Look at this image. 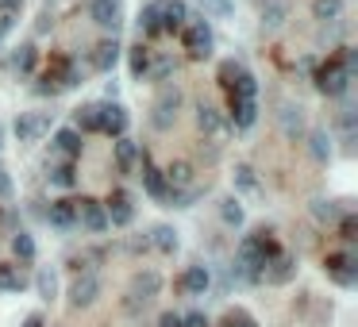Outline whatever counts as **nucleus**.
<instances>
[{
  "label": "nucleus",
  "instance_id": "1",
  "mask_svg": "<svg viewBox=\"0 0 358 327\" xmlns=\"http://www.w3.org/2000/svg\"><path fill=\"white\" fill-rule=\"evenodd\" d=\"M181 42H185V54L189 58H212V47H216V39H212V27L209 19H185L181 27Z\"/></svg>",
  "mask_w": 358,
  "mask_h": 327
},
{
  "label": "nucleus",
  "instance_id": "2",
  "mask_svg": "<svg viewBox=\"0 0 358 327\" xmlns=\"http://www.w3.org/2000/svg\"><path fill=\"white\" fill-rule=\"evenodd\" d=\"M181 89L177 85H166V89L158 92V101H154V116H150V124L158 127V131H170V127L177 124V112H181Z\"/></svg>",
  "mask_w": 358,
  "mask_h": 327
},
{
  "label": "nucleus",
  "instance_id": "3",
  "mask_svg": "<svg viewBox=\"0 0 358 327\" xmlns=\"http://www.w3.org/2000/svg\"><path fill=\"white\" fill-rule=\"evenodd\" d=\"M316 89L324 92V97H343V92L350 89V74H347V66H343L339 58H335L332 66H324V69H320V77H316Z\"/></svg>",
  "mask_w": 358,
  "mask_h": 327
},
{
  "label": "nucleus",
  "instance_id": "4",
  "mask_svg": "<svg viewBox=\"0 0 358 327\" xmlns=\"http://www.w3.org/2000/svg\"><path fill=\"white\" fill-rule=\"evenodd\" d=\"M100 296V277L97 274H77L70 285V308H89Z\"/></svg>",
  "mask_w": 358,
  "mask_h": 327
},
{
  "label": "nucleus",
  "instance_id": "5",
  "mask_svg": "<svg viewBox=\"0 0 358 327\" xmlns=\"http://www.w3.org/2000/svg\"><path fill=\"white\" fill-rule=\"evenodd\" d=\"M50 116H54V112H50ZM50 116H47V112H19L16 139H19V143H39V135L50 127Z\"/></svg>",
  "mask_w": 358,
  "mask_h": 327
},
{
  "label": "nucleus",
  "instance_id": "6",
  "mask_svg": "<svg viewBox=\"0 0 358 327\" xmlns=\"http://www.w3.org/2000/svg\"><path fill=\"white\" fill-rule=\"evenodd\" d=\"M74 208H77V227H85V231H92V235L108 231L104 204H97V201H74Z\"/></svg>",
  "mask_w": 358,
  "mask_h": 327
},
{
  "label": "nucleus",
  "instance_id": "7",
  "mask_svg": "<svg viewBox=\"0 0 358 327\" xmlns=\"http://www.w3.org/2000/svg\"><path fill=\"white\" fill-rule=\"evenodd\" d=\"M158 293H162V274H154V269H139V274L131 277V293H127V296L150 304Z\"/></svg>",
  "mask_w": 358,
  "mask_h": 327
},
{
  "label": "nucleus",
  "instance_id": "8",
  "mask_svg": "<svg viewBox=\"0 0 358 327\" xmlns=\"http://www.w3.org/2000/svg\"><path fill=\"white\" fill-rule=\"evenodd\" d=\"M104 216H108V227H127L135 219V208H131V193H124V189H116V193L108 196V208H104Z\"/></svg>",
  "mask_w": 358,
  "mask_h": 327
},
{
  "label": "nucleus",
  "instance_id": "9",
  "mask_svg": "<svg viewBox=\"0 0 358 327\" xmlns=\"http://www.w3.org/2000/svg\"><path fill=\"white\" fill-rule=\"evenodd\" d=\"M324 266H327V274H332L339 285H347V289L358 281V269H355L358 262H355V254H327Z\"/></svg>",
  "mask_w": 358,
  "mask_h": 327
},
{
  "label": "nucleus",
  "instance_id": "10",
  "mask_svg": "<svg viewBox=\"0 0 358 327\" xmlns=\"http://www.w3.org/2000/svg\"><path fill=\"white\" fill-rule=\"evenodd\" d=\"M185 19H189V8L181 0H158V27L162 31H181Z\"/></svg>",
  "mask_w": 358,
  "mask_h": 327
},
{
  "label": "nucleus",
  "instance_id": "11",
  "mask_svg": "<svg viewBox=\"0 0 358 327\" xmlns=\"http://www.w3.org/2000/svg\"><path fill=\"white\" fill-rule=\"evenodd\" d=\"M89 16H92L97 27L116 31L120 27V0H89Z\"/></svg>",
  "mask_w": 358,
  "mask_h": 327
},
{
  "label": "nucleus",
  "instance_id": "12",
  "mask_svg": "<svg viewBox=\"0 0 358 327\" xmlns=\"http://www.w3.org/2000/svg\"><path fill=\"white\" fill-rule=\"evenodd\" d=\"M293 16V4L289 0H262V27L266 31H282Z\"/></svg>",
  "mask_w": 358,
  "mask_h": 327
},
{
  "label": "nucleus",
  "instance_id": "13",
  "mask_svg": "<svg viewBox=\"0 0 358 327\" xmlns=\"http://www.w3.org/2000/svg\"><path fill=\"white\" fill-rule=\"evenodd\" d=\"M100 112V131L112 135V139H120V135L127 131V112L120 108V104H97Z\"/></svg>",
  "mask_w": 358,
  "mask_h": 327
},
{
  "label": "nucleus",
  "instance_id": "14",
  "mask_svg": "<svg viewBox=\"0 0 358 327\" xmlns=\"http://www.w3.org/2000/svg\"><path fill=\"white\" fill-rule=\"evenodd\" d=\"M277 119H282V131L289 135V139H304V135H309V124H304V108H300V104H282Z\"/></svg>",
  "mask_w": 358,
  "mask_h": 327
},
{
  "label": "nucleus",
  "instance_id": "15",
  "mask_svg": "<svg viewBox=\"0 0 358 327\" xmlns=\"http://www.w3.org/2000/svg\"><path fill=\"white\" fill-rule=\"evenodd\" d=\"M209 285H212L209 266H189L181 274V293H189V296H204V293H209Z\"/></svg>",
  "mask_w": 358,
  "mask_h": 327
},
{
  "label": "nucleus",
  "instance_id": "16",
  "mask_svg": "<svg viewBox=\"0 0 358 327\" xmlns=\"http://www.w3.org/2000/svg\"><path fill=\"white\" fill-rule=\"evenodd\" d=\"M143 189H147L154 201H166V196H170L166 177H162V169H158V166H150V158H143Z\"/></svg>",
  "mask_w": 358,
  "mask_h": 327
},
{
  "label": "nucleus",
  "instance_id": "17",
  "mask_svg": "<svg viewBox=\"0 0 358 327\" xmlns=\"http://www.w3.org/2000/svg\"><path fill=\"white\" fill-rule=\"evenodd\" d=\"M197 127L200 131H204V139H212V143H216V139H224V119H220V112L216 108H209V104H200L197 108Z\"/></svg>",
  "mask_w": 358,
  "mask_h": 327
},
{
  "label": "nucleus",
  "instance_id": "18",
  "mask_svg": "<svg viewBox=\"0 0 358 327\" xmlns=\"http://www.w3.org/2000/svg\"><path fill=\"white\" fill-rule=\"evenodd\" d=\"M293 274H297V262H293L289 254H277V258L262 269V281H270V285H285Z\"/></svg>",
  "mask_w": 358,
  "mask_h": 327
},
{
  "label": "nucleus",
  "instance_id": "19",
  "mask_svg": "<svg viewBox=\"0 0 358 327\" xmlns=\"http://www.w3.org/2000/svg\"><path fill=\"white\" fill-rule=\"evenodd\" d=\"M47 219H50V227H62V231L77 227V208H74V201H54V204H50V212H47Z\"/></svg>",
  "mask_w": 358,
  "mask_h": 327
},
{
  "label": "nucleus",
  "instance_id": "20",
  "mask_svg": "<svg viewBox=\"0 0 358 327\" xmlns=\"http://www.w3.org/2000/svg\"><path fill=\"white\" fill-rule=\"evenodd\" d=\"M54 151H58L62 158H77V154H81V131L62 127V131L54 135Z\"/></svg>",
  "mask_w": 358,
  "mask_h": 327
},
{
  "label": "nucleus",
  "instance_id": "21",
  "mask_svg": "<svg viewBox=\"0 0 358 327\" xmlns=\"http://www.w3.org/2000/svg\"><path fill=\"white\" fill-rule=\"evenodd\" d=\"M135 162H139V146H135L127 135H120V139H116V169H120V174H131Z\"/></svg>",
  "mask_w": 358,
  "mask_h": 327
},
{
  "label": "nucleus",
  "instance_id": "22",
  "mask_svg": "<svg viewBox=\"0 0 358 327\" xmlns=\"http://www.w3.org/2000/svg\"><path fill=\"white\" fill-rule=\"evenodd\" d=\"M116 62H120V42H116V39H104V42L97 47V54H92V66H97L100 74H108Z\"/></svg>",
  "mask_w": 358,
  "mask_h": 327
},
{
  "label": "nucleus",
  "instance_id": "23",
  "mask_svg": "<svg viewBox=\"0 0 358 327\" xmlns=\"http://www.w3.org/2000/svg\"><path fill=\"white\" fill-rule=\"evenodd\" d=\"M231 119H235L239 131L254 127V119H259V101H231Z\"/></svg>",
  "mask_w": 358,
  "mask_h": 327
},
{
  "label": "nucleus",
  "instance_id": "24",
  "mask_svg": "<svg viewBox=\"0 0 358 327\" xmlns=\"http://www.w3.org/2000/svg\"><path fill=\"white\" fill-rule=\"evenodd\" d=\"M150 246L162 251V254H174L177 251V231H174V227H166V224H158L154 231H150Z\"/></svg>",
  "mask_w": 358,
  "mask_h": 327
},
{
  "label": "nucleus",
  "instance_id": "25",
  "mask_svg": "<svg viewBox=\"0 0 358 327\" xmlns=\"http://www.w3.org/2000/svg\"><path fill=\"white\" fill-rule=\"evenodd\" d=\"M312 16H316L320 24H339L343 0H312Z\"/></svg>",
  "mask_w": 358,
  "mask_h": 327
},
{
  "label": "nucleus",
  "instance_id": "26",
  "mask_svg": "<svg viewBox=\"0 0 358 327\" xmlns=\"http://www.w3.org/2000/svg\"><path fill=\"white\" fill-rule=\"evenodd\" d=\"M162 177H166L170 189H189V181H193V166H189V162H174L170 169H162Z\"/></svg>",
  "mask_w": 358,
  "mask_h": 327
},
{
  "label": "nucleus",
  "instance_id": "27",
  "mask_svg": "<svg viewBox=\"0 0 358 327\" xmlns=\"http://www.w3.org/2000/svg\"><path fill=\"white\" fill-rule=\"evenodd\" d=\"M35 289H39L42 301H54V296H58V274L42 266V269H39V277H35Z\"/></svg>",
  "mask_w": 358,
  "mask_h": 327
},
{
  "label": "nucleus",
  "instance_id": "28",
  "mask_svg": "<svg viewBox=\"0 0 358 327\" xmlns=\"http://www.w3.org/2000/svg\"><path fill=\"white\" fill-rule=\"evenodd\" d=\"M0 289H4V293H19V289H24V274H19V266L0 262Z\"/></svg>",
  "mask_w": 358,
  "mask_h": 327
},
{
  "label": "nucleus",
  "instance_id": "29",
  "mask_svg": "<svg viewBox=\"0 0 358 327\" xmlns=\"http://www.w3.org/2000/svg\"><path fill=\"white\" fill-rule=\"evenodd\" d=\"M50 185H58V189H74L77 185V174H74V162H62V166H50Z\"/></svg>",
  "mask_w": 358,
  "mask_h": 327
},
{
  "label": "nucleus",
  "instance_id": "30",
  "mask_svg": "<svg viewBox=\"0 0 358 327\" xmlns=\"http://www.w3.org/2000/svg\"><path fill=\"white\" fill-rule=\"evenodd\" d=\"M74 131H100V112H97V104H85V108H77V116H74Z\"/></svg>",
  "mask_w": 358,
  "mask_h": 327
},
{
  "label": "nucleus",
  "instance_id": "31",
  "mask_svg": "<svg viewBox=\"0 0 358 327\" xmlns=\"http://www.w3.org/2000/svg\"><path fill=\"white\" fill-rule=\"evenodd\" d=\"M309 146H312V158H316V162L332 158V139H327V131H312L309 135Z\"/></svg>",
  "mask_w": 358,
  "mask_h": 327
},
{
  "label": "nucleus",
  "instance_id": "32",
  "mask_svg": "<svg viewBox=\"0 0 358 327\" xmlns=\"http://www.w3.org/2000/svg\"><path fill=\"white\" fill-rule=\"evenodd\" d=\"M220 216H224L227 227H243V204L235 196H227V201H220Z\"/></svg>",
  "mask_w": 358,
  "mask_h": 327
},
{
  "label": "nucleus",
  "instance_id": "33",
  "mask_svg": "<svg viewBox=\"0 0 358 327\" xmlns=\"http://www.w3.org/2000/svg\"><path fill=\"white\" fill-rule=\"evenodd\" d=\"M12 251H16L19 262H35V239L27 231H19V235H12Z\"/></svg>",
  "mask_w": 358,
  "mask_h": 327
},
{
  "label": "nucleus",
  "instance_id": "34",
  "mask_svg": "<svg viewBox=\"0 0 358 327\" xmlns=\"http://www.w3.org/2000/svg\"><path fill=\"white\" fill-rule=\"evenodd\" d=\"M235 189L239 193H259V177L250 166H235Z\"/></svg>",
  "mask_w": 358,
  "mask_h": 327
},
{
  "label": "nucleus",
  "instance_id": "35",
  "mask_svg": "<svg viewBox=\"0 0 358 327\" xmlns=\"http://www.w3.org/2000/svg\"><path fill=\"white\" fill-rule=\"evenodd\" d=\"M139 27H143V35H158L162 31V27H158V0L139 12Z\"/></svg>",
  "mask_w": 358,
  "mask_h": 327
},
{
  "label": "nucleus",
  "instance_id": "36",
  "mask_svg": "<svg viewBox=\"0 0 358 327\" xmlns=\"http://www.w3.org/2000/svg\"><path fill=\"white\" fill-rule=\"evenodd\" d=\"M131 74H135V77H147V74H150V51L143 47V42L131 51Z\"/></svg>",
  "mask_w": 358,
  "mask_h": 327
},
{
  "label": "nucleus",
  "instance_id": "37",
  "mask_svg": "<svg viewBox=\"0 0 358 327\" xmlns=\"http://www.w3.org/2000/svg\"><path fill=\"white\" fill-rule=\"evenodd\" d=\"M312 216H316L320 224H335V219H339V208H335L332 201H316L312 204Z\"/></svg>",
  "mask_w": 358,
  "mask_h": 327
},
{
  "label": "nucleus",
  "instance_id": "38",
  "mask_svg": "<svg viewBox=\"0 0 358 327\" xmlns=\"http://www.w3.org/2000/svg\"><path fill=\"white\" fill-rule=\"evenodd\" d=\"M16 69H19V74H31V69H35V47H19Z\"/></svg>",
  "mask_w": 358,
  "mask_h": 327
},
{
  "label": "nucleus",
  "instance_id": "39",
  "mask_svg": "<svg viewBox=\"0 0 358 327\" xmlns=\"http://www.w3.org/2000/svg\"><path fill=\"white\" fill-rule=\"evenodd\" d=\"M224 327H254V319H250L247 312L235 308V312H227V316H224Z\"/></svg>",
  "mask_w": 358,
  "mask_h": 327
},
{
  "label": "nucleus",
  "instance_id": "40",
  "mask_svg": "<svg viewBox=\"0 0 358 327\" xmlns=\"http://www.w3.org/2000/svg\"><path fill=\"white\" fill-rule=\"evenodd\" d=\"M200 4H204L212 16H227V12H231V0H200Z\"/></svg>",
  "mask_w": 358,
  "mask_h": 327
},
{
  "label": "nucleus",
  "instance_id": "41",
  "mask_svg": "<svg viewBox=\"0 0 358 327\" xmlns=\"http://www.w3.org/2000/svg\"><path fill=\"white\" fill-rule=\"evenodd\" d=\"M170 74H174V62H170V58H162L158 66L150 69V77H158V81H162V77H170Z\"/></svg>",
  "mask_w": 358,
  "mask_h": 327
},
{
  "label": "nucleus",
  "instance_id": "42",
  "mask_svg": "<svg viewBox=\"0 0 358 327\" xmlns=\"http://www.w3.org/2000/svg\"><path fill=\"white\" fill-rule=\"evenodd\" d=\"M24 8V0H0V16H16Z\"/></svg>",
  "mask_w": 358,
  "mask_h": 327
},
{
  "label": "nucleus",
  "instance_id": "43",
  "mask_svg": "<svg viewBox=\"0 0 358 327\" xmlns=\"http://www.w3.org/2000/svg\"><path fill=\"white\" fill-rule=\"evenodd\" d=\"M4 196H12V177H8V169H0V201Z\"/></svg>",
  "mask_w": 358,
  "mask_h": 327
},
{
  "label": "nucleus",
  "instance_id": "44",
  "mask_svg": "<svg viewBox=\"0 0 358 327\" xmlns=\"http://www.w3.org/2000/svg\"><path fill=\"white\" fill-rule=\"evenodd\" d=\"M181 327H209V319L200 316V312H193V316H185V319H181Z\"/></svg>",
  "mask_w": 358,
  "mask_h": 327
},
{
  "label": "nucleus",
  "instance_id": "45",
  "mask_svg": "<svg viewBox=\"0 0 358 327\" xmlns=\"http://www.w3.org/2000/svg\"><path fill=\"white\" fill-rule=\"evenodd\" d=\"M158 327H181V316H174V312H166V316L158 319Z\"/></svg>",
  "mask_w": 358,
  "mask_h": 327
},
{
  "label": "nucleus",
  "instance_id": "46",
  "mask_svg": "<svg viewBox=\"0 0 358 327\" xmlns=\"http://www.w3.org/2000/svg\"><path fill=\"white\" fill-rule=\"evenodd\" d=\"M343 239H347V243H355V219H343Z\"/></svg>",
  "mask_w": 358,
  "mask_h": 327
},
{
  "label": "nucleus",
  "instance_id": "47",
  "mask_svg": "<svg viewBox=\"0 0 358 327\" xmlns=\"http://www.w3.org/2000/svg\"><path fill=\"white\" fill-rule=\"evenodd\" d=\"M24 327H42V316H27V319H24Z\"/></svg>",
  "mask_w": 358,
  "mask_h": 327
},
{
  "label": "nucleus",
  "instance_id": "48",
  "mask_svg": "<svg viewBox=\"0 0 358 327\" xmlns=\"http://www.w3.org/2000/svg\"><path fill=\"white\" fill-rule=\"evenodd\" d=\"M0 224H8V216H4V212H0Z\"/></svg>",
  "mask_w": 358,
  "mask_h": 327
}]
</instances>
